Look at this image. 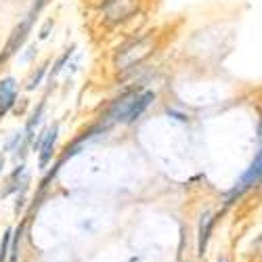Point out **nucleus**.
I'll return each mask as SVG.
<instances>
[{
    "mask_svg": "<svg viewBox=\"0 0 262 262\" xmlns=\"http://www.w3.org/2000/svg\"><path fill=\"white\" fill-rule=\"evenodd\" d=\"M210 231H212V216L206 214L204 221H202V227H200V254H204V250H206V246H208Z\"/></svg>",
    "mask_w": 262,
    "mask_h": 262,
    "instance_id": "obj_8",
    "label": "nucleus"
},
{
    "mask_svg": "<svg viewBox=\"0 0 262 262\" xmlns=\"http://www.w3.org/2000/svg\"><path fill=\"white\" fill-rule=\"evenodd\" d=\"M221 262H227V260H221Z\"/></svg>",
    "mask_w": 262,
    "mask_h": 262,
    "instance_id": "obj_14",
    "label": "nucleus"
},
{
    "mask_svg": "<svg viewBox=\"0 0 262 262\" xmlns=\"http://www.w3.org/2000/svg\"><path fill=\"white\" fill-rule=\"evenodd\" d=\"M70 53H72V51H68V53H65V55H63V57H61V59L57 61V65H55V70H53V74H51V78H53V76H57V74L61 72V68H63V63H65V61H68Z\"/></svg>",
    "mask_w": 262,
    "mask_h": 262,
    "instance_id": "obj_12",
    "label": "nucleus"
},
{
    "mask_svg": "<svg viewBox=\"0 0 262 262\" xmlns=\"http://www.w3.org/2000/svg\"><path fill=\"white\" fill-rule=\"evenodd\" d=\"M57 135H59V124H53L45 135L40 139V168H47V164L51 162L53 158V149H55V143H57Z\"/></svg>",
    "mask_w": 262,
    "mask_h": 262,
    "instance_id": "obj_5",
    "label": "nucleus"
},
{
    "mask_svg": "<svg viewBox=\"0 0 262 262\" xmlns=\"http://www.w3.org/2000/svg\"><path fill=\"white\" fill-rule=\"evenodd\" d=\"M154 49H156V40L151 34H147L139 40H133L124 49H120V53L116 55L114 65L118 70H128V68H133V65L141 63L145 57H149L151 53H154Z\"/></svg>",
    "mask_w": 262,
    "mask_h": 262,
    "instance_id": "obj_1",
    "label": "nucleus"
},
{
    "mask_svg": "<svg viewBox=\"0 0 262 262\" xmlns=\"http://www.w3.org/2000/svg\"><path fill=\"white\" fill-rule=\"evenodd\" d=\"M3 168H5V158H3V154H0V172H3Z\"/></svg>",
    "mask_w": 262,
    "mask_h": 262,
    "instance_id": "obj_13",
    "label": "nucleus"
},
{
    "mask_svg": "<svg viewBox=\"0 0 262 262\" xmlns=\"http://www.w3.org/2000/svg\"><path fill=\"white\" fill-rule=\"evenodd\" d=\"M17 97V82L15 78H5L0 82V118H5L9 114V109L13 107Z\"/></svg>",
    "mask_w": 262,
    "mask_h": 262,
    "instance_id": "obj_6",
    "label": "nucleus"
},
{
    "mask_svg": "<svg viewBox=\"0 0 262 262\" xmlns=\"http://www.w3.org/2000/svg\"><path fill=\"white\" fill-rule=\"evenodd\" d=\"M42 109H45V103H40V105H38V109L34 112V116L30 118V122H28V126H26V135H28V139H32V133H34V128H36V124L40 122Z\"/></svg>",
    "mask_w": 262,
    "mask_h": 262,
    "instance_id": "obj_9",
    "label": "nucleus"
},
{
    "mask_svg": "<svg viewBox=\"0 0 262 262\" xmlns=\"http://www.w3.org/2000/svg\"><path fill=\"white\" fill-rule=\"evenodd\" d=\"M137 0H107V19L109 21H120L130 17L137 11Z\"/></svg>",
    "mask_w": 262,
    "mask_h": 262,
    "instance_id": "obj_3",
    "label": "nucleus"
},
{
    "mask_svg": "<svg viewBox=\"0 0 262 262\" xmlns=\"http://www.w3.org/2000/svg\"><path fill=\"white\" fill-rule=\"evenodd\" d=\"M260 172H262V156H260V151H258L256 158H254V162L250 164V168L244 172V177H242V181H239V185L235 187L233 195H235V193L239 195V193H244L246 189L258 185V181H260Z\"/></svg>",
    "mask_w": 262,
    "mask_h": 262,
    "instance_id": "obj_4",
    "label": "nucleus"
},
{
    "mask_svg": "<svg viewBox=\"0 0 262 262\" xmlns=\"http://www.w3.org/2000/svg\"><path fill=\"white\" fill-rule=\"evenodd\" d=\"M45 72H47V65H42V68L38 70V74H34L32 78H30V82H28V91H34L36 86L40 84V80H42V76H45Z\"/></svg>",
    "mask_w": 262,
    "mask_h": 262,
    "instance_id": "obj_11",
    "label": "nucleus"
},
{
    "mask_svg": "<svg viewBox=\"0 0 262 262\" xmlns=\"http://www.w3.org/2000/svg\"><path fill=\"white\" fill-rule=\"evenodd\" d=\"M9 246H11V231L3 235V244H0V262H5L9 256Z\"/></svg>",
    "mask_w": 262,
    "mask_h": 262,
    "instance_id": "obj_10",
    "label": "nucleus"
},
{
    "mask_svg": "<svg viewBox=\"0 0 262 262\" xmlns=\"http://www.w3.org/2000/svg\"><path fill=\"white\" fill-rule=\"evenodd\" d=\"M156 101V93H151V91H147V93H141L139 95V99H137V103L133 105V109H130V114H128V118H126V124H133V122H137L141 116H143V112L145 109Z\"/></svg>",
    "mask_w": 262,
    "mask_h": 262,
    "instance_id": "obj_7",
    "label": "nucleus"
},
{
    "mask_svg": "<svg viewBox=\"0 0 262 262\" xmlns=\"http://www.w3.org/2000/svg\"><path fill=\"white\" fill-rule=\"evenodd\" d=\"M137 99H139V93H128L122 99L114 101V105L109 107V112L105 114V126H112L116 122H126L130 109H133V105L137 103Z\"/></svg>",
    "mask_w": 262,
    "mask_h": 262,
    "instance_id": "obj_2",
    "label": "nucleus"
}]
</instances>
